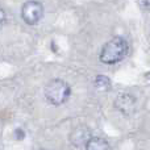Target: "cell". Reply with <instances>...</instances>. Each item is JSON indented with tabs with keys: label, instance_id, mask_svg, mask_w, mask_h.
<instances>
[{
	"label": "cell",
	"instance_id": "1",
	"mask_svg": "<svg viewBox=\"0 0 150 150\" xmlns=\"http://www.w3.org/2000/svg\"><path fill=\"white\" fill-rule=\"evenodd\" d=\"M128 42L122 37H113L103 46L100 52V61L105 65H115L124 59L128 53Z\"/></svg>",
	"mask_w": 150,
	"mask_h": 150
},
{
	"label": "cell",
	"instance_id": "2",
	"mask_svg": "<svg viewBox=\"0 0 150 150\" xmlns=\"http://www.w3.org/2000/svg\"><path fill=\"white\" fill-rule=\"evenodd\" d=\"M71 88L62 79H53L45 87V98L53 105H61L70 98Z\"/></svg>",
	"mask_w": 150,
	"mask_h": 150
},
{
	"label": "cell",
	"instance_id": "3",
	"mask_svg": "<svg viewBox=\"0 0 150 150\" xmlns=\"http://www.w3.org/2000/svg\"><path fill=\"white\" fill-rule=\"evenodd\" d=\"M44 15V7L40 1L30 0L26 1L21 8V17L28 25H36Z\"/></svg>",
	"mask_w": 150,
	"mask_h": 150
},
{
	"label": "cell",
	"instance_id": "4",
	"mask_svg": "<svg viewBox=\"0 0 150 150\" xmlns=\"http://www.w3.org/2000/svg\"><path fill=\"white\" fill-rule=\"evenodd\" d=\"M136 99L130 93H120L115 100V107L124 115H132L136 111Z\"/></svg>",
	"mask_w": 150,
	"mask_h": 150
},
{
	"label": "cell",
	"instance_id": "5",
	"mask_svg": "<svg viewBox=\"0 0 150 150\" xmlns=\"http://www.w3.org/2000/svg\"><path fill=\"white\" fill-rule=\"evenodd\" d=\"M90 140H91L90 130H88L87 127H83V125L82 127L75 128L70 134V141L75 146H82V145L86 146V144H87Z\"/></svg>",
	"mask_w": 150,
	"mask_h": 150
},
{
	"label": "cell",
	"instance_id": "6",
	"mask_svg": "<svg viewBox=\"0 0 150 150\" xmlns=\"http://www.w3.org/2000/svg\"><path fill=\"white\" fill-rule=\"evenodd\" d=\"M86 150H109V144L105 138L91 137V140L86 144Z\"/></svg>",
	"mask_w": 150,
	"mask_h": 150
},
{
	"label": "cell",
	"instance_id": "7",
	"mask_svg": "<svg viewBox=\"0 0 150 150\" xmlns=\"http://www.w3.org/2000/svg\"><path fill=\"white\" fill-rule=\"evenodd\" d=\"M95 88L99 92H107V91L111 88V79L105 75H98L95 78V82H93Z\"/></svg>",
	"mask_w": 150,
	"mask_h": 150
},
{
	"label": "cell",
	"instance_id": "8",
	"mask_svg": "<svg viewBox=\"0 0 150 150\" xmlns=\"http://www.w3.org/2000/svg\"><path fill=\"white\" fill-rule=\"evenodd\" d=\"M142 3H144V5H145L148 9H150V0H144Z\"/></svg>",
	"mask_w": 150,
	"mask_h": 150
}]
</instances>
